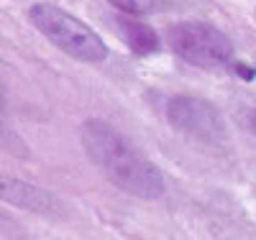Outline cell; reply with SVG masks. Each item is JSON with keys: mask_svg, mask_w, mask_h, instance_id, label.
Here are the masks:
<instances>
[{"mask_svg": "<svg viewBox=\"0 0 256 240\" xmlns=\"http://www.w3.org/2000/svg\"><path fill=\"white\" fill-rule=\"evenodd\" d=\"M0 197H3L6 202H10V205H16V207L41 212V215H56L62 210V205L52 197L49 192L38 189L34 184H26V182H16V179L0 182Z\"/></svg>", "mask_w": 256, "mask_h": 240, "instance_id": "obj_5", "label": "cell"}, {"mask_svg": "<svg viewBox=\"0 0 256 240\" xmlns=\"http://www.w3.org/2000/svg\"><path fill=\"white\" fill-rule=\"evenodd\" d=\"M166 41L184 61L202 69H218L230 59V38L202 20H180L166 28Z\"/></svg>", "mask_w": 256, "mask_h": 240, "instance_id": "obj_3", "label": "cell"}, {"mask_svg": "<svg viewBox=\"0 0 256 240\" xmlns=\"http://www.w3.org/2000/svg\"><path fill=\"white\" fill-rule=\"evenodd\" d=\"M238 72H241V77H244V79H254V74H256L254 69H248V67H244V64H238Z\"/></svg>", "mask_w": 256, "mask_h": 240, "instance_id": "obj_8", "label": "cell"}, {"mask_svg": "<svg viewBox=\"0 0 256 240\" xmlns=\"http://www.w3.org/2000/svg\"><path fill=\"white\" fill-rule=\"evenodd\" d=\"M116 31L118 36L131 46L136 54H154L159 49V36L152 26L138 23V20H131L128 15H118L116 18Z\"/></svg>", "mask_w": 256, "mask_h": 240, "instance_id": "obj_6", "label": "cell"}, {"mask_svg": "<svg viewBox=\"0 0 256 240\" xmlns=\"http://www.w3.org/2000/svg\"><path fill=\"white\" fill-rule=\"evenodd\" d=\"M82 146L92 164L118 189L141 200H156L164 194V179L159 169L144 159L113 125L102 120H88L82 125Z\"/></svg>", "mask_w": 256, "mask_h": 240, "instance_id": "obj_1", "label": "cell"}, {"mask_svg": "<svg viewBox=\"0 0 256 240\" xmlns=\"http://www.w3.org/2000/svg\"><path fill=\"white\" fill-rule=\"evenodd\" d=\"M28 18L64 54L88 64H100L108 59V46L102 43V38L88 23H82L80 18L70 15L67 10L49 3H38L28 10Z\"/></svg>", "mask_w": 256, "mask_h": 240, "instance_id": "obj_2", "label": "cell"}, {"mask_svg": "<svg viewBox=\"0 0 256 240\" xmlns=\"http://www.w3.org/2000/svg\"><path fill=\"white\" fill-rule=\"evenodd\" d=\"M166 118L180 133L205 146H226L228 130L223 115L208 100L195 95H177L166 102Z\"/></svg>", "mask_w": 256, "mask_h": 240, "instance_id": "obj_4", "label": "cell"}, {"mask_svg": "<svg viewBox=\"0 0 256 240\" xmlns=\"http://www.w3.org/2000/svg\"><path fill=\"white\" fill-rule=\"evenodd\" d=\"M248 125H251V130H254V133H256V110L248 115Z\"/></svg>", "mask_w": 256, "mask_h": 240, "instance_id": "obj_9", "label": "cell"}, {"mask_svg": "<svg viewBox=\"0 0 256 240\" xmlns=\"http://www.w3.org/2000/svg\"><path fill=\"white\" fill-rule=\"evenodd\" d=\"M108 3H113L116 8H120L126 13H136V15L152 13L156 8V0H108Z\"/></svg>", "mask_w": 256, "mask_h": 240, "instance_id": "obj_7", "label": "cell"}]
</instances>
